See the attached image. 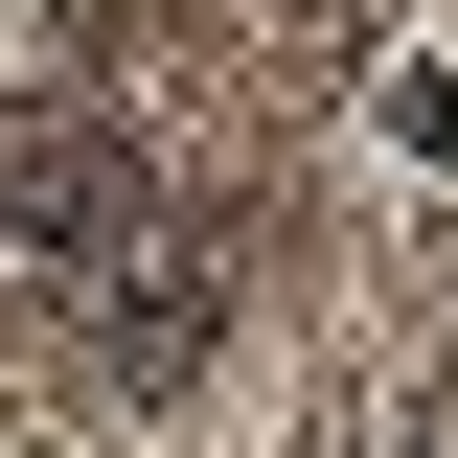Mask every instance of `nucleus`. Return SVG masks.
<instances>
[{"label":"nucleus","mask_w":458,"mask_h":458,"mask_svg":"<svg viewBox=\"0 0 458 458\" xmlns=\"http://www.w3.org/2000/svg\"><path fill=\"white\" fill-rule=\"evenodd\" d=\"M161 161H138V138H114V114H0V252H23V276H69L92 298L114 252H161Z\"/></svg>","instance_id":"f257e3e1"},{"label":"nucleus","mask_w":458,"mask_h":458,"mask_svg":"<svg viewBox=\"0 0 458 458\" xmlns=\"http://www.w3.org/2000/svg\"><path fill=\"white\" fill-rule=\"evenodd\" d=\"M207 344H229V276H207V229H161V252H114V276H92V367H114V390H183Z\"/></svg>","instance_id":"f03ea898"},{"label":"nucleus","mask_w":458,"mask_h":458,"mask_svg":"<svg viewBox=\"0 0 458 458\" xmlns=\"http://www.w3.org/2000/svg\"><path fill=\"white\" fill-rule=\"evenodd\" d=\"M390 458H458V436H390Z\"/></svg>","instance_id":"7ed1b4c3"}]
</instances>
